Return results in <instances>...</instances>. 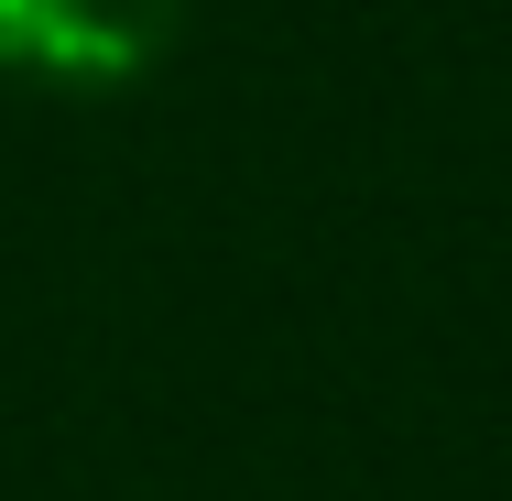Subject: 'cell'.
<instances>
[{"label": "cell", "mask_w": 512, "mask_h": 501, "mask_svg": "<svg viewBox=\"0 0 512 501\" xmlns=\"http://www.w3.org/2000/svg\"><path fill=\"white\" fill-rule=\"evenodd\" d=\"M197 0H0V77L55 99H120L186 44Z\"/></svg>", "instance_id": "1"}]
</instances>
